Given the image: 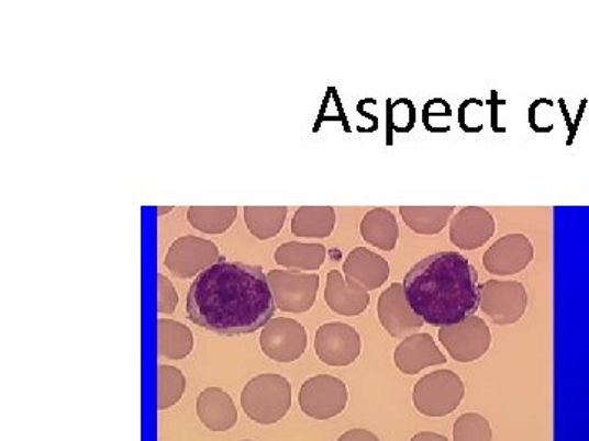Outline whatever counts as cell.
I'll list each match as a JSON object with an SVG mask.
<instances>
[{"instance_id":"6da1fadb","label":"cell","mask_w":589,"mask_h":441,"mask_svg":"<svg viewBox=\"0 0 589 441\" xmlns=\"http://www.w3.org/2000/svg\"><path fill=\"white\" fill-rule=\"evenodd\" d=\"M276 301L257 265L221 262L200 273L187 294V316L219 336H244L273 320Z\"/></svg>"},{"instance_id":"7a4b0ae2","label":"cell","mask_w":589,"mask_h":441,"mask_svg":"<svg viewBox=\"0 0 589 441\" xmlns=\"http://www.w3.org/2000/svg\"><path fill=\"white\" fill-rule=\"evenodd\" d=\"M411 309L433 327H448L475 316L480 285L474 263L458 252L424 257L403 280Z\"/></svg>"},{"instance_id":"3957f363","label":"cell","mask_w":589,"mask_h":441,"mask_svg":"<svg viewBox=\"0 0 589 441\" xmlns=\"http://www.w3.org/2000/svg\"><path fill=\"white\" fill-rule=\"evenodd\" d=\"M244 414L259 426H274L292 407V384L280 374H259L241 393Z\"/></svg>"},{"instance_id":"277c9868","label":"cell","mask_w":589,"mask_h":441,"mask_svg":"<svg viewBox=\"0 0 589 441\" xmlns=\"http://www.w3.org/2000/svg\"><path fill=\"white\" fill-rule=\"evenodd\" d=\"M465 384L451 370L434 371L421 377L413 389V403L418 412L426 417H445L460 406Z\"/></svg>"},{"instance_id":"5b68a950","label":"cell","mask_w":589,"mask_h":441,"mask_svg":"<svg viewBox=\"0 0 589 441\" xmlns=\"http://www.w3.org/2000/svg\"><path fill=\"white\" fill-rule=\"evenodd\" d=\"M349 399L347 386L340 377L318 374L301 384L300 409L314 420H327L344 412Z\"/></svg>"},{"instance_id":"8992f818","label":"cell","mask_w":589,"mask_h":441,"mask_svg":"<svg viewBox=\"0 0 589 441\" xmlns=\"http://www.w3.org/2000/svg\"><path fill=\"white\" fill-rule=\"evenodd\" d=\"M527 303V290L513 280H488L480 285V309L497 326H513L524 316Z\"/></svg>"},{"instance_id":"52a82bcc","label":"cell","mask_w":589,"mask_h":441,"mask_svg":"<svg viewBox=\"0 0 589 441\" xmlns=\"http://www.w3.org/2000/svg\"><path fill=\"white\" fill-rule=\"evenodd\" d=\"M267 282L273 290L277 309L284 313H307L313 307L318 290H320L318 273L273 270L267 273Z\"/></svg>"},{"instance_id":"ba28073f","label":"cell","mask_w":589,"mask_h":441,"mask_svg":"<svg viewBox=\"0 0 589 441\" xmlns=\"http://www.w3.org/2000/svg\"><path fill=\"white\" fill-rule=\"evenodd\" d=\"M440 340L455 362L470 363L490 350L491 330L481 317L471 316L454 326L442 327Z\"/></svg>"},{"instance_id":"9c48e42d","label":"cell","mask_w":589,"mask_h":441,"mask_svg":"<svg viewBox=\"0 0 589 441\" xmlns=\"http://www.w3.org/2000/svg\"><path fill=\"white\" fill-rule=\"evenodd\" d=\"M220 250L212 240L197 236H184L174 240L167 250L166 263L177 279H197L200 273L221 262Z\"/></svg>"},{"instance_id":"30bf717a","label":"cell","mask_w":589,"mask_h":441,"mask_svg":"<svg viewBox=\"0 0 589 441\" xmlns=\"http://www.w3.org/2000/svg\"><path fill=\"white\" fill-rule=\"evenodd\" d=\"M363 340L354 327L343 323L323 324L314 337V352L327 366H349L359 359Z\"/></svg>"},{"instance_id":"8fae6325","label":"cell","mask_w":589,"mask_h":441,"mask_svg":"<svg viewBox=\"0 0 589 441\" xmlns=\"http://www.w3.org/2000/svg\"><path fill=\"white\" fill-rule=\"evenodd\" d=\"M259 346L264 355L269 357L274 362H297L307 350V329L298 320L276 317L264 327Z\"/></svg>"},{"instance_id":"7c38bea8","label":"cell","mask_w":589,"mask_h":441,"mask_svg":"<svg viewBox=\"0 0 589 441\" xmlns=\"http://www.w3.org/2000/svg\"><path fill=\"white\" fill-rule=\"evenodd\" d=\"M378 320L394 339H407L424 326V320L411 309L401 283H393L378 297Z\"/></svg>"},{"instance_id":"4fadbf2b","label":"cell","mask_w":589,"mask_h":441,"mask_svg":"<svg viewBox=\"0 0 589 441\" xmlns=\"http://www.w3.org/2000/svg\"><path fill=\"white\" fill-rule=\"evenodd\" d=\"M534 259V246L524 234H508L485 252L484 267L488 273L511 276L527 269Z\"/></svg>"},{"instance_id":"5bb4252c","label":"cell","mask_w":589,"mask_h":441,"mask_svg":"<svg viewBox=\"0 0 589 441\" xmlns=\"http://www.w3.org/2000/svg\"><path fill=\"white\" fill-rule=\"evenodd\" d=\"M497 224L488 210L465 206L451 219V242L460 250H477L493 237Z\"/></svg>"},{"instance_id":"9a60e30c","label":"cell","mask_w":589,"mask_h":441,"mask_svg":"<svg viewBox=\"0 0 589 441\" xmlns=\"http://www.w3.org/2000/svg\"><path fill=\"white\" fill-rule=\"evenodd\" d=\"M370 292L363 285L346 279L340 270H331L326 276L324 301L327 306L341 316H360L370 306Z\"/></svg>"},{"instance_id":"2e32d148","label":"cell","mask_w":589,"mask_h":441,"mask_svg":"<svg viewBox=\"0 0 589 441\" xmlns=\"http://www.w3.org/2000/svg\"><path fill=\"white\" fill-rule=\"evenodd\" d=\"M445 355L426 332L407 337L394 350V365L403 374H418L426 368L442 365Z\"/></svg>"},{"instance_id":"e0dca14e","label":"cell","mask_w":589,"mask_h":441,"mask_svg":"<svg viewBox=\"0 0 589 441\" xmlns=\"http://www.w3.org/2000/svg\"><path fill=\"white\" fill-rule=\"evenodd\" d=\"M343 270L346 279L359 283L367 292L380 289L390 276V265L387 260L366 247L354 249L344 260Z\"/></svg>"},{"instance_id":"ac0fdd59","label":"cell","mask_w":589,"mask_h":441,"mask_svg":"<svg viewBox=\"0 0 589 441\" xmlns=\"http://www.w3.org/2000/svg\"><path fill=\"white\" fill-rule=\"evenodd\" d=\"M197 414L203 426L212 432H226L237 422V410L233 399L221 387H209L197 399Z\"/></svg>"},{"instance_id":"d6986e66","label":"cell","mask_w":589,"mask_h":441,"mask_svg":"<svg viewBox=\"0 0 589 441\" xmlns=\"http://www.w3.org/2000/svg\"><path fill=\"white\" fill-rule=\"evenodd\" d=\"M360 234L370 246L391 252L397 247L400 227L390 210L375 208L364 216L360 223Z\"/></svg>"},{"instance_id":"ffe728a7","label":"cell","mask_w":589,"mask_h":441,"mask_svg":"<svg viewBox=\"0 0 589 441\" xmlns=\"http://www.w3.org/2000/svg\"><path fill=\"white\" fill-rule=\"evenodd\" d=\"M193 333L177 320H157V353L167 360H184L192 353Z\"/></svg>"},{"instance_id":"44dd1931","label":"cell","mask_w":589,"mask_h":441,"mask_svg":"<svg viewBox=\"0 0 589 441\" xmlns=\"http://www.w3.org/2000/svg\"><path fill=\"white\" fill-rule=\"evenodd\" d=\"M279 265L292 272H316L326 260V247L323 244H282L274 256Z\"/></svg>"},{"instance_id":"7402d4cb","label":"cell","mask_w":589,"mask_h":441,"mask_svg":"<svg viewBox=\"0 0 589 441\" xmlns=\"http://www.w3.org/2000/svg\"><path fill=\"white\" fill-rule=\"evenodd\" d=\"M336 212L333 206H301L294 212L292 233L297 237L324 239L333 234Z\"/></svg>"},{"instance_id":"603a6c76","label":"cell","mask_w":589,"mask_h":441,"mask_svg":"<svg viewBox=\"0 0 589 441\" xmlns=\"http://www.w3.org/2000/svg\"><path fill=\"white\" fill-rule=\"evenodd\" d=\"M454 213V206H400L404 224L421 236H436L442 233Z\"/></svg>"},{"instance_id":"cb8c5ba5","label":"cell","mask_w":589,"mask_h":441,"mask_svg":"<svg viewBox=\"0 0 589 441\" xmlns=\"http://www.w3.org/2000/svg\"><path fill=\"white\" fill-rule=\"evenodd\" d=\"M287 215H289L287 206H246L244 223L257 239H273L282 230Z\"/></svg>"},{"instance_id":"d4e9b609","label":"cell","mask_w":589,"mask_h":441,"mask_svg":"<svg viewBox=\"0 0 589 441\" xmlns=\"http://www.w3.org/2000/svg\"><path fill=\"white\" fill-rule=\"evenodd\" d=\"M236 206H190L187 219L196 229L207 234H223L233 226Z\"/></svg>"},{"instance_id":"484cf974","label":"cell","mask_w":589,"mask_h":441,"mask_svg":"<svg viewBox=\"0 0 589 441\" xmlns=\"http://www.w3.org/2000/svg\"><path fill=\"white\" fill-rule=\"evenodd\" d=\"M186 376L176 366H157V410H167L182 399Z\"/></svg>"},{"instance_id":"4316f807","label":"cell","mask_w":589,"mask_h":441,"mask_svg":"<svg viewBox=\"0 0 589 441\" xmlns=\"http://www.w3.org/2000/svg\"><path fill=\"white\" fill-rule=\"evenodd\" d=\"M493 430L480 414H462L454 423V441H491Z\"/></svg>"},{"instance_id":"83f0119b","label":"cell","mask_w":589,"mask_h":441,"mask_svg":"<svg viewBox=\"0 0 589 441\" xmlns=\"http://www.w3.org/2000/svg\"><path fill=\"white\" fill-rule=\"evenodd\" d=\"M179 294L173 283L163 273H157V310L163 314L176 313Z\"/></svg>"},{"instance_id":"f1b7e54d","label":"cell","mask_w":589,"mask_h":441,"mask_svg":"<svg viewBox=\"0 0 589 441\" xmlns=\"http://www.w3.org/2000/svg\"><path fill=\"white\" fill-rule=\"evenodd\" d=\"M337 441H380V439L366 429H354L343 433Z\"/></svg>"},{"instance_id":"f546056e","label":"cell","mask_w":589,"mask_h":441,"mask_svg":"<svg viewBox=\"0 0 589 441\" xmlns=\"http://www.w3.org/2000/svg\"><path fill=\"white\" fill-rule=\"evenodd\" d=\"M411 441H448L445 439L444 436H440V433H433V432H421L416 433V436L411 439Z\"/></svg>"},{"instance_id":"4dcf8cb0","label":"cell","mask_w":589,"mask_h":441,"mask_svg":"<svg viewBox=\"0 0 589 441\" xmlns=\"http://www.w3.org/2000/svg\"><path fill=\"white\" fill-rule=\"evenodd\" d=\"M174 212V206H167V208H157V215H166V213Z\"/></svg>"},{"instance_id":"1f68e13d","label":"cell","mask_w":589,"mask_h":441,"mask_svg":"<svg viewBox=\"0 0 589 441\" xmlns=\"http://www.w3.org/2000/svg\"><path fill=\"white\" fill-rule=\"evenodd\" d=\"M243 441H254V440H243Z\"/></svg>"}]
</instances>
